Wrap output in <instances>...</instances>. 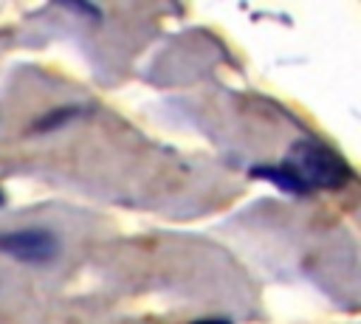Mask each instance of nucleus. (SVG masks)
Returning a JSON list of instances; mask_svg holds the SVG:
<instances>
[{"mask_svg":"<svg viewBox=\"0 0 361 324\" xmlns=\"http://www.w3.org/2000/svg\"><path fill=\"white\" fill-rule=\"evenodd\" d=\"M282 163H288L310 186V192L313 189L336 192V189H344L353 180L350 163L333 147H327L324 141H316V138L293 141L290 149H288V158Z\"/></svg>","mask_w":361,"mask_h":324,"instance_id":"f257e3e1","label":"nucleus"},{"mask_svg":"<svg viewBox=\"0 0 361 324\" xmlns=\"http://www.w3.org/2000/svg\"><path fill=\"white\" fill-rule=\"evenodd\" d=\"M62 251V242L48 225H25L0 231V254L23 265H51Z\"/></svg>","mask_w":361,"mask_h":324,"instance_id":"f03ea898","label":"nucleus"},{"mask_svg":"<svg viewBox=\"0 0 361 324\" xmlns=\"http://www.w3.org/2000/svg\"><path fill=\"white\" fill-rule=\"evenodd\" d=\"M248 175L257 180H265V183H274L276 189H282L285 194H293V197L310 194V186L288 163H257L248 169Z\"/></svg>","mask_w":361,"mask_h":324,"instance_id":"7ed1b4c3","label":"nucleus"},{"mask_svg":"<svg viewBox=\"0 0 361 324\" xmlns=\"http://www.w3.org/2000/svg\"><path fill=\"white\" fill-rule=\"evenodd\" d=\"M82 113H85V107H82V104H65V107H54V110L42 113V116H39V118L31 124V130H34V132H54V130H59V127H65V124L76 121Z\"/></svg>","mask_w":361,"mask_h":324,"instance_id":"20e7f679","label":"nucleus"},{"mask_svg":"<svg viewBox=\"0 0 361 324\" xmlns=\"http://www.w3.org/2000/svg\"><path fill=\"white\" fill-rule=\"evenodd\" d=\"M65 8L73 11V14H82V17H87V20H102V11H99L93 3H65Z\"/></svg>","mask_w":361,"mask_h":324,"instance_id":"39448f33","label":"nucleus"},{"mask_svg":"<svg viewBox=\"0 0 361 324\" xmlns=\"http://www.w3.org/2000/svg\"><path fill=\"white\" fill-rule=\"evenodd\" d=\"M192 324H234V321L226 318V316H209V318H197V321H192Z\"/></svg>","mask_w":361,"mask_h":324,"instance_id":"423d86ee","label":"nucleus"},{"mask_svg":"<svg viewBox=\"0 0 361 324\" xmlns=\"http://www.w3.org/2000/svg\"><path fill=\"white\" fill-rule=\"evenodd\" d=\"M3 206H6V192L0 189V208H3Z\"/></svg>","mask_w":361,"mask_h":324,"instance_id":"0eeeda50","label":"nucleus"}]
</instances>
